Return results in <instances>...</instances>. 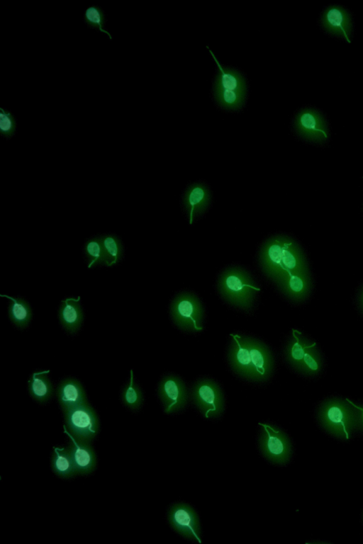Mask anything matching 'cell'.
<instances>
[{
    "mask_svg": "<svg viewBox=\"0 0 363 544\" xmlns=\"http://www.w3.org/2000/svg\"><path fill=\"white\" fill-rule=\"evenodd\" d=\"M259 425V446L264 457L274 464L287 463L292 454L291 445L287 436L271 424Z\"/></svg>",
    "mask_w": 363,
    "mask_h": 544,
    "instance_id": "3",
    "label": "cell"
},
{
    "mask_svg": "<svg viewBox=\"0 0 363 544\" xmlns=\"http://www.w3.org/2000/svg\"><path fill=\"white\" fill-rule=\"evenodd\" d=\"M159 393L167 414L180 410L186 402L184 387L179 380L174 378H167L162 381Z\"/></svg>",
    "mask_w": 363,
    "mask_h": 544,
    "instance_id": "11",
    "label": "cell"
},
{
    "mask_svg": "<svg viewBox=\"0 0 363 544\" xmlns=\"http://www.w3.org/2000/svg\"><path fill=\"white\" fill-rule=\"evenodd\" d=\"M220 287L224 293L235 300L247 299L252 290H259V288L251 285L246 273L236 268L229 269L223 273Z\"/></svg>",
    "mask_w": 363,
    "mask_h": 544,
    "instance_id": "8",
    "label": "cell"
},
{
    "mask_svg": "<svg viewBox=\"0 0 363 544\" xmlns=\"http://www.w3.org/2000/svg\"><path fill=\"white\" fill-rule=\"evenodd\" d=\"M195 402L205 417L217 416L223 411V397L218 387L210 382H201L194 390Z\"/></svg>",
    "mask_w": 363,
    "mask_h": 544,
    "instance_id": "7",
    "label": "cell"
},
{
    "mask_svg": "<svg viewBox=\"0 0 363 544\" xmlns=\"http://www.w3.org/2000/svg\"><path fill=\"white\" fill-rule=\"evenodd\" d=\"M52 468L54 472L60 477L68 478L77 474L69 448H54Z\"/></svg>",
    "mask_w": 363,
    "mask_h": 544,
    "instance_id": "20",
    "label": "cell"
},
{
    "mask_svg": "<svg viewBox=\"0 0 363 544\" xmlns=\"http://www.w3.org/2000/svg\"><path fill=\"white\" fill-rule=\"evenodd\" d=\"M175 312L179 318L186 322H191L196 329H202L197 326V307L195 302L191 298L186 297L180 300L177 305Z\"/></svg>",
    "mask_w": 363,
    "mask_h": 544,
    "instance_id": "27",
    "label": "cell"
},
{
    "mask_svg": "<svg viewBox=\"0 0 363 544\" xmlns=\"http://www.w3.org/2000/svg\"><path fill=\"white\" fill-rule=\"evenodd\" d=\"M104 251V265L112 266L122 258L123 248L121 239L112 234H106L99 237Z\"/></svg>",
    "mask_w": 363,
    "mask_h": 544,
    "instance_id": "22",
    "label": "cell"
},
{
    "mask_svg": "<svg viewBox=\"0 0 363 544\" xmlns=\"http://www.w3.org/2000/svg\"><path fill=\"white\" fill-rule=\"evenodd\" d=\"M346 400L355 408L357 414L359 429L363 431V405L354 404L353 402L348 399H346Z\"/></svg>",
    "mask_w": 363,
    "mask_h": 544,
    "instance_id": "31",
    "label": "cell"
},
{
    "mask_svg": "<svg viewBox=\"0 0 363 544\" xmlns=\"http://www.w3.org/2000/svg\"><path fill=\"white\" fill-rule=\"evenodd\" d=\"M318 418L324 429L339 438L348 439L359 429L357 411L346 400H326L319 409Z\"/></svg>",
    "mask_w": 363,
    "mask_h": 544,
    "instance_id": "1",
    "label": "cell"
},
{
    "mask_svg": "<svg viewBox=\"0 0 363 544\" xmlns=\"http://www.w3.org/2000/svg\"><path fill=\"white\" fill-rule=\"evenodd\" d=\"M210 200V193L208 188L201 183L191 186L186 191L184 203L189 215V223L194 218L202 213Z\"/></svg>",
    "mask_w": 363,
    "mask_h": 544,
    "instance_id": "15",
    "label": "cell"
},
{
    "mask_svg": "<svg viewBox=\"0 0 363 544\" xmlns=\"http://www.w3.org/2000/svg\"><path fill=\"white\" fill-rule=\"evenodd\" d=\"M64 433L71 441L69 447L77 474L86 475L91 472L96 465V456L89 443L76 439L63 426Z\"/></svg>",
    "mask_w": 363,
    "mask_h": 544,
    "instance_id": "9",
    "label": "cell"
},
{
    "mask_svg": "<svg viewBox=\"0 0 363 544\" xmlns=\"http://www.w3.org/2000/svg\"><path fill=\"white\" fill-rule=\"evenodd\" d=\"M294 126L297 133L308 141L321 143L328 139L326 123L315 110L308 108L300 111L295 118Z\"/></svg>",
    "mask_w": 363,
    "mask_h": 544,
    "instance_id": "6",
    "label": "cell"
},
{
    "mask_svg": "<svg viewBox=\"0 0 363 544\" xmlns=\"http://www.w3.org/2000/svg\"><path fill=\"white\" fill-rule=\"evenodd\" d=\"M359 307L361 308V310L363 312V287L361 289V291H360L359 295Z\"/></svg>",
    "mask_w": 363,
    "mask_h": 544,
    "instance_id": "32",
    "label": "cell"
},
{
    "mask_svg": "<svg viewBox=\"0 0 363 544\" xmlns=\"http://www.w3.org/2000/svg\"><path fill=\"white\" fill-rule=\"evenodd\" d=\"M59 319L62 327L69 333L78 331L83 322V311L80 304V297L67 298L61 302Z\"/></svg>",
    "mask_w": 363,
    "mask_h": 544,
    "instance_id": "14",
    "label": "cell"
},
{
    "mask_svg": "<svg viewBox=\"0 0 363 544\" xmlns=\"http://www.w3.org/2000/svg\"><path fill=\"white\" fill-rule=\"evenodd\" d=\"M250 352L252 365L258 373L263 375L265 373V361L263 353L257 347H251Z\"/></svg>",
    "mask_w": 363,
    "mask_h": 544,
    "instance_id": "29",
    "label": "cell"
},
{
    "mask_svg": "<svg viewBox=\"0 0 363 544\" xmlns=\"http://www.w3.org/2000/svg\"><path fill=\"white\" fill-rule=\"evenodd\" d=\"M281 262L285 276L291 273L308 271L306 262L300 248L293 239L287 237H285Z\"/></svg>",
    "mask_w": 363,
    "mask_h": 544,
    "instance_id": "17",
    "label": "cell"
},
{
    "mask_svg": "<svg viewBox=\"0 0 363 544\" xmlns=\"http://www.w3.org/2000/svg\"><path fill=\"white\" fill-rule=\"evenodd\" d=\"M209 51L218 69L214 82L215 100L225 110L240 109L245 103L247 93L243 76L235 69L223 67L211 50Z\"/></svg>",
    "mask_w": 363,
    "mask_h": 544,
    "instance_id": "2",
    "label": "cell"
},
{
    "mask_svg": "<svg viewBox=\"0 0 363 544\" xmlns=\"http://www.w3.org/2000/svg\"><path fill=\"white\" fill-rule=\"evenodd\" d=\"M65 426L77 440L90 442L99 431V421L95 411L84 404L64 412Z\"/></svg>",
    "mask_w": 363,
    "mask_h": 544,
    "instance_id": "4",
    "label": "cell"
},
{
    "mask_svg": "<svg viewBox=\"0 0 363 544\" xmlns=\"http://www.w3.org/2000/svg\"><path fill=\"white\" fill-rule=\"evenodd\" d=\"M170 526L183 537L201 543L199 520L196 511L184 503L173 504L168 511Z\"/></svg>",
    "mask_w": 363,
    "mask_h": 544,
    "instance_id": "5",
    "label": "cell"
},
{
    "mask_svg": "<svg viewBox=\"0 0 363 544\" xmlns=\"http://www.w3.org/2000/svg\"><path fill=\"white\" fill-rule=\"evenodd\" d=\"M321 23L328 33L341 36L350 42V35L352 31L350 16L341 6H331L327 8L322 15Z\"/></svg>",
    "mask_w": 363,
    "mask_h": 544,
    "instance_id": "10",
    "label": "cell"
},
{
    "mask_svg": "<svg viewBox=\"0 0 363 544\" xmlns=\"http://www.w3.org/2000/svg\"><path fill=\"white\" fill-rule=\"evenodd\" d=\"M84 23L89 28L107 35L110 40L113 35L107 30V19L102 7L97 4L88 6L83 13Z\"/></svg>",
    "mask_w": 363,
    "mask_h": 544,
    "instance_id": "21",
    "label": "cell"
},
{
    "mask_svg": "<svg viewBox=\"0 0 363 544\" xmlns=\"http://www.w3.org/2000/svg\"><path fill=\"white\" fill-rule=\"evenodd\" d=\"M122 401L131 410L138 409L143 404V396L141 390L134 381L133 371H130V379L122 391Z\"/></svg>",
    "mask_w": 363,
    "mask_h": 544,
    "instance_id": "23",
    "label": "cell"
},
{
    "mask_svg": "<svg viewBox=\"0 0 363 544\" xmlns=\"http://www.w3.org/2000/svg\"><path fill=\"white\" fill-rule=\"evenodd\" d=\"M0 296L10 301L8 311L11 322L18 328L27 327L32 318V310L28 302L23 298L8 295L1 294Z\"/></svg>",
    "mask_w": 363,
    "mask_h": 544,
    "instance_id": "19",
    "label": "cell"
},
{
    "mask_svg": "<svg viewBox=\"0 0 363 544\" xmlns=\"http://www.w3.org/2000/svg\"><path fill=\"white\" fill-rule=\"evenodd\" d=\"M235 341L238 344V350L236 353V360L237 362L242 366V367H248L250 365H252L251 363V356L250 349H247L245 347H243L239 342L238 339V336H233Z\"/></svg>",
    "mask_w": 363,
    "mask_h": 544,
    "instance_id": "30",
    "label": "cell"
},
{
    "mask_svg": "<svg viewBox=\"0 0 363 544\" xmlns=\"http://www.w3.org/2000/svg\"><path fill=\"white\" fill-rule=\"evenodd\" d=\"M50 370L35 372L28 382L30 396L40 403L48 402L52 396L53 387L48 378Z\"/></svg>",
    "mask_w": 363,
    "mask_h": 544,
    "instance_id": "18",
    "label": "cell"
},
{
    "mask_svg": "<svg viewBox=\"0 0 363 544\" xmlns=\"http://www.w3.org/2000/svg\"><path fill=\"white\" fill-rule=\"evenodd\" d=\"M285 292L295 300L306 298L311 288L308 271L289 273L280 280Z\"/></svg>",
    "mask_w": 363,
    "mask_h": 544,
    "instance_id": "16",
    "label": "cell"
},
{
    "mask_svg": "<svg viewBox=\"0 0 363 544\" xmlns=\"http://www.w3.org/2000/svg\"><path fill=\"white\" fill-rule=\"evenodd\" d=\"M17 128V118L12 111L0 107V135L6 140H9L16 134Z\"/></svg>",
    "mask_w": 363,
    "mask_h": 544,
    "instance_id": "26",
    "label": "cell"
},
{
    "mask_svg": "<svg viewBox=\"0 0 363 544\" xmlns=\"http://www.w3.org/2000/svg\"><path fill=\"white\" fill-rule=\"evenodd\" d=\"M57 395L59 404L64 412L88 403L82 385L74 378H68L63 380L58 386Z\"/></svg>",
    "mask_w": 363,
    "mask_h": 544,
    "instance_id": "12",
    "label": "cell"
},
{
    "mask_svg": "<svg viewBox=\"0 0 363 544\" xmlns=\"http://www.w3.org/2000/svg\"><path fill=\"white\" fill-rule=\"evenodd\" d=\"M294 341L291 344L289 349V358L291 362L298 368L301 364L306 350L315 344H307V343L301 339L296 334V331H293Z\"/></svg>",
    "mask_w": 363,
    "mask_h": 544,
    "instance_id": "28",
    "label": "cell"
},
{
    "mask_svg": "<svg viewBox=\"0 0 363 544\" xmlns=\"http://www.w3.org/2000/svg\"><path fill=\"white\" fill-rule=\"evenodd\" d=\"M84 254L88 261V268L96 265H104V251L99 237H94L87 239L84 246Z\"/></svg>",
    "mask_w": 363,
    "mask_h": 544,
    "instance_id": "25",
    "label": "cell"
},
{
    "mask_svg": "<svg viewBox=\"0 0 363 544\" xmlns=\"http://www.w3.org/2000/svg\"><path fill=\"white\" fill-rule=\"evenodd\" d=\"M315 345L308 348L303 356V358L298 367L303 373L308 375H315L319 373L322 368V359Z\"/></svg>",
    "mask_w": 363,
    "mask_h": 544,
    "instance_id": "24",
    "label": "cell"
},
{
    "mask_svg": "<svg viewBox=\"0 0 363 544\" xmlns=\"http://www.w3.org/2000/svg\"><path fill=\"white\" fill-rule=\"evenodd\" d=\"M284 240V236L273 237L265 243L262 250L264 265L279 280L285 276L281 262Z\"/></svg>",
    "mask_w": 363,
    "mask_h": 544,
    "instance_id": "13",
    "label": "cell"
}]
</instances>
